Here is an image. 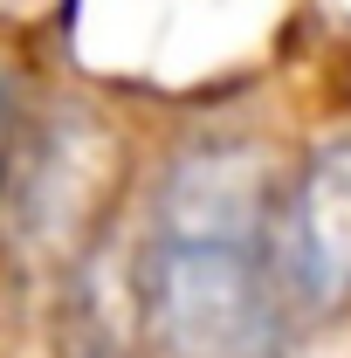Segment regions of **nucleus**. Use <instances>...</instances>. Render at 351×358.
<instances>
[{"instance_id": "7ed1b4c3", "label": "nucleus", "mask_w": 351, "mask_h": 358, "mask_svg": "<svg viewBox=\"0 0 351 358\" xmlns=\"http://www.w3.org/2000/svg\"><path fill=\"white\" fill-rule=\"evenodd\" d=\"M7 145H14V110H7V83H0V173H7Z\"/></svg>"}, {"instance_id": "f03ea898", "label": "nucleus", "mask_w": 351, "mask_h": 358, "mask_svg": "<svg viewBox=\"0 0 351 358\" xmlns=\"http://www.w3.org/2000/svg\"><path fill=\"white\" fill-rule=\"evenodd\" d=\"M275 275L289 303L331 317L351 303V138H331L296 173L275 214Z\"/></svg>"}, {"instance_id": "f257e3e1", "label": "nucleus", "mask_w": 351, "mask_h": 358, "mask_svg": "<svg viewBox=\"0 0 351 358\" xmlns=\"http://www.w3.org/2000/svg\"><path fill=\"white\" fill-rule=\"evenodd\" d=\"M138 310L159 358H275L268 234H166L152 227Z\"/></svg>"}]
</instances>
